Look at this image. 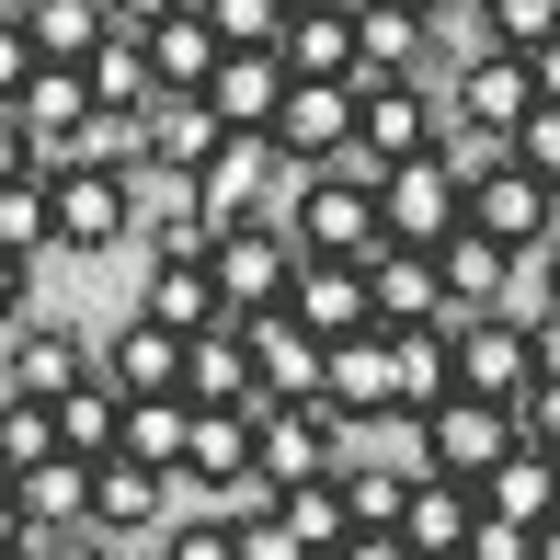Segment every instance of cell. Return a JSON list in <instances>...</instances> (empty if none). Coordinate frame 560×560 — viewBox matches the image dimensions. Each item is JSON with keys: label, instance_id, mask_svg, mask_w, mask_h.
<instances>
[{"label": "cell", "instance_id": "cell-42", "mask_svg": "<svg viewBox=\"0 0 560 560\" xmlns=\"http://www.w3.org/2000/svg\"><path fill=\"white\" fill-rule=\"evenodd\" d=\"M412 12H435V23H457V12H480V0H412Z\"/></svg>", "mask_w": 560, "mask_h": 560}, {"label": "cell", "instance_id": "cell-38", "mask_svg": "<svg viewBox=\"0 0 560 560\" xmlns=\"http://www.w3.org/2000/svg\"><path fill=\"white\" fill-rule=\"evenodd\" d=\"M515 423H526V446H560V377H526Z\"/></svg>", "mask_w": 560, "mask_h": 560}, {"label": "cell", "instance_id": "cell-10", "mask_svg": "<svg viewBox=\"0 0 560 560\" xmlns=\"http://www.w3.org/2000/svg\"><path fill=\"white\" fill-rule=\"evenodd\" d=\"M446 104H457V126H492V138H515V126L538 115V69H526L515 46H480V58L446 69Z\"/></svg>", "mask_w": 560, "mask_h": 560}, {"label": "cell", "instance_id": "cell-8", "mask_svg": "<svg viewBox=\"0 0 560 560\" xmlns=\"http://www.w3.org/2000/svg\"><path fill=\"white\" fill-rule=\"evenodd\" d=\"M526 377H538V332H526L515 310H469L457 320V389L469 400H526Z\"/></svg>", "mask_w": 560, "mask_h": 560}, {"label": "cell", "instance_id": "cell-9", "mask_svg": "<svg viewBox=\"0 0 560 560\" xmlns=\"http://www.w3.org/2000/svg\"><path fill=\"white\" fill-rule=\"evenodd\" d=\"M320 400L366 435V423H400V332L377 320V332H354V343H332V377H320Z\"/></svg>", "mask_w": 560, "mask_h": 560}, {"label": "cell", "instance_id": "cell-13", "mask_svg": "<svg viewBox=\"0 0 560 560\" xmlns=\"http://www.w3.org/2000/svg\"><path fill=\"white\" fill-rule=\"evenodd\" d=\"M104 377L126 400H184V377H195V332H172V320H126V332L104 343Z\"/></svg>", "mask_w": 560, "mask_h": 560}, {"label": "cell", "instance_id": "cell-11", "mask_svg": "<svg viewBox=\"0 0 560 560\" xmlns=\"http://www.w3.org/2000/svg\"><path fill=\"white\" fill-rule=\"evenodd\" d=\"M138 241V195L126 172H58V252L92 264V252H126Z\"/></svg>", "mask_w": 560, "mask_h": 560}, {"label": "cell", "instance_id": "cell-37", "mask_svg": "<svg viewBox=\"0 0 560 560\" xmlns=\"http://www.w3.org/2000/svg\"><path fill=\"white\" fill-rule=\"evenodd\" d=\"M515 161H526V172H549V184H560V104H538V115L515 126Z\"/></svg>", "mask_w": 560, "mask_h": 560}, {"label": "cell", "instance_id": "cell-24", "mask_svg": "<svg viewBox=\"0 0 560 560\" xmlns=\"http://www.w3.org/2000/svg\"><path fill=\"white\" fill-rule=\"evenodd\" d=\"M480 503L515 515V526H549V515H560V446H515L492 480H480Z\"/></svg>", "mask_w": 560, "mask_h": 560}, {"label": "cell", "instance_id": "cell-39", "mask_svg": "<svg viewBox=\"0 0 560 560\" xmlns=\"http://www.w3.org/2000/svg\"><path fill=\"white\" fill-rule=\"evenodd\" d=\"M115 12V35H149V23H172V12H195V0H104Z\"/></svg>", "mask_w": 560, "mask_h": 560}, {"label": "cell", "instance_id": "cell-6", "mask_svg": "<svg viewBox=\"0 0 560 560\" xmlns=\"http://www.w3.org/2000/svg\"><path fill=\"white\" fill-rule=\"evenodd\" d=\"M469 229H492L503 252H549V241H560V184H549V172H526V161L469 172Z\"/></svg>", "mask_w": 560, "mask_h": 560}, {"label": "cell", "instance_id": "cell-19", "mask_svg": "<svg viewBox=\"0 0 560 560\" xmlns=\"http://www.w3.org/2000/svg\"><path fill=\"white\" fill-rule=\"evenodd\" d=\"M264 184H298V161L275 138H229L218 161H207V207H218V229L229 218H264Z\"/></svg>", "mask_w": 560, "mask_h": 560}, {"label": "cell", "instance_id": "cell-20", "mask_svg": "<svg viewBox=\"0 0 560 560\" xmlns=\"http://www.w3.org/2000/svg\"><path fill=\"white\" fill-rule=\"evenodd\" d=\"M229 149V115L207 104V92H161L149 104V161H172V172H207Z\"/></svg>", "mask_w": 560, "mask_h": 560}, {"label": "cell", "instance_id": "cell-18", "mask_svg": "<svg viewBox=\"0 0 560 560\" xmlns=\"http://www.w3.org/2000/svg\"><path fill=\"white\" fill-rule=\"evenodd\" d=\"M469 538H480V480L423 469L412 480V515H400V549H412V560H457Z\"/></svg>", "mask_w": 560, "mask_h": 560}, {"label": "cell", "instance_id": "cell-22", "mask_svg": "<svg viewBox=\"0 0 560 560\" xmlns=\"http://www.w3.org/2000/svg\"><path fill=\"white\" fill-rule=\"evenodd\" d=\"M138 310H149V320H172V332H218V320H241V310H229V287H218L207 264H149Z\"/></svg>", "mask_w": 560, "mask_h": 560}, {"label": "cell", "instance_id": "cell-29", "mask_svg": "<svg viewBox=\"0 0 560 560\" xmlns=\"http://www.w3.org/2000/svg\"><path fill=\"white\" fill-rule=\"evenodd\" d=\"M138 161H149V115H115V104H92L81 138L58 149V172H138Z\"/></svg>", "mask_w": 560, "mask_h": 560}, {"label": "cell", "instance_id": "cell-21", "mask_svg": "<svg viewBox=\"0 0 560 560\" xmlns=\"http://www.w3.org/2000/svg\"><path fill=\"white\" fill-rule=\"evenodd\" d=\"M218 58H229V35L207 23V0H195V12H172V23H149V69H161V92H207Z\"/></svg>", "mask_w": 560, "mask_h": 560}, {"label": "cell", "instance_id": "cell-5", "mask_svg": "<svg viewBox=\"0 0 560 560\" xmlns=\"http://www.w3.org/2000/svg\"><path fill=\"white\" fill-rule=\"evenodd\" d=\"M92 526H104L126 560H161V526H172V469H149V457H92Z\"/></svg>", "mask_w": 560, "mask_h": 560}, {"label": "cell", "instance_id": "cell-23", "mask_svg": "<svg viewBox=\"0 0 560 560\" xmlns=\"http://www.w3.org/2000/svg\"><path fill=\"white\" fill-rule=\"evenodd\" d=\"M435 264H446L457 310H503V298H515V275H526V252H503L492 229H457V241L435 252Z\"/></svg>", "mask_w": 560, "mask_h": 560}, {"label": "cell", "instance_id": "cell-3", "mask_svg": "<svg viewBox=\"0 0 560 560\" xmlns=\"http://www.w3.org/2000/svg\"><path fill=\"white\" fill-rule=\"evenodd\" d=\"M412 435H423V457H412V469H446V480H492L503 457L526 446V423H515V400H469V389H457L446 412H423V423H412Z\"/></svg>", "mask_w": 560, "mask_h": 560}, {"label": "cell", "instance_id": "cell-33", "mask_svg": "<svg viewBox=\"0 0 560 560\" xmlns=\"http://www.w3.org/2000/svg\"><path fill=\"white\" fill-rule=\"evenodd\" d=\"M480 46H515V58L560 46V0H480Z\"/></svg>", "mask_w": 560, "mask_h": 560}, {"label": "cell", "instance_id": "cell-32", "mask_svg": "<svg viewBox=\"0 0 560 560\" xmlns=\"http://www.w3.org/2000/svg\"><path fill=\"white\" fill-rule=\"evenodd\" d=\"M46 457H69V435H58V400H0V469H46Z\"/></svg>", "mask_w": 560, "mask_h": 560}, {"label": "cell", "instance_id": "cell-26", "mask_svg": "<svg viewBox=\"0 0 560 560\" xmlns=\"http://www.w3.org/2000/svg\"><path fill=\"white\" fill-rule=\"evenodd\" d=\"M12 515L23 526H92V457H46V469L12 480Z\"/></svg>", "mask_w": 560, "mask_h": 560}, {"label": "cell", "instance_id": "cell-40", "mask_svg": "<svg viewBox=\"0 0 560 560\" xmlns=\"http://www.w3.org/2000/svg\"><path fill=\"white\" fill-rule=\"evenodd\" d=\"M526 332H538V377H560V310H538Z\"/></svg>", "mask_w": 560, "mask_h": 560}, {"label": "cell", "instance_id": "cell-4", "mask_svg": "<svg viewBox=\"0 0 560 560\" xmlns=\"http://www.w3.org/2000/svg\"><path fill=\"white\" fill-rule=\"evenodd\" d=\"M389 241L412 252H446L457 229H469V172H457V149H423V161H389Z\"/></svg>", "mask_w": 560, "mask_h": 560}, {"label": "cell", "instance_id": "cell-41", "mask_svg": "<svg viewBox=\"0 0 560 560\" xmlns=\"http://www.w3.org/2000/svg\"><path fill=\"white\" fill-rule=\"evenodd\" d=\"M526 69H538V104H560V46H538Z\"/></svg>", "mask_w": 560, "mask_h": 560}, {"label": "cell", "instance_id": "cell-27", "mask_svg": "<svg viewBox=\"0 0 560 560\" xmlns=\"http://www.w3.org/2000/svg\"><path fill=\"white\" fill-rule=\"evenodd\" d=\"M287 69H298V81H354V69H366L354 12H298L287 23Z\"/></svg>", "mask_w": 560, "mask_h": 560}, {"label": "cell", "instance_id": "cell-17", "mask_svg": "<svg viewBox=\"0 0 560 560\" xmlns=\"http://www.w3.org/2000/svg\"><path fill=\"white\" fill-rule=\"evenodd\" d=\"M287 310L310 320L320 343H354V332H377V275L366 264H320V252H310V275H298Z\"/></svg>", "mask_w": 560, "mask_h": 560}, {"label": "cell", "instance_id": "cell-14", "mask_svg": "<svg viewBox=\"0 0 560 560\" xmlns=\"http://www.w3.org/2000/svg\"><path fill=\"white\" fill-rule=\"evenodd\" d=\"M366 275H377V320H389V332H412V320H469V310H457V287H446V264H435V252H412V241L366 252Z\"/></svg>", "mask_w": 560, "mask_h": 560}, {"label": "cell", "instance_id": "cell-7", "mask_svg": "<svg viewBox=\"0 0 560 560\" xmlns=\"http://www.w3.org/2000/svg\"><path fill=\"white\" fill-rule=\"evenodd\" d=\"M81 377H104V343L69 332V320H35V332L0 343V400H69Z\"/></svg>", "mask_w": 560, "mask_h": 560}, {"label": "cell", "instance_id": "cell-2", "mask_svg": "<svg viewBox=\"0 0 560 560\" xmlns=\"http://www.w3.org/2000/svg\"><path fill=\"white\" fill-rule=\"evenodd\" d=\"M207 275L229 287V310H241V320H264V310H287V298H298V275H310V241H298L287 218H229V229H218V252H207Z\"/></svg>", "mask_w": 560, "mask_h": 560}, {"label": "cell", "instance_id": "cell-12", "mask_svg": "<svg viewBox=\"0 0 560 560\" xmlns=\"http://www.w3.org/2000/svg\"><path fill=\"white\" fill-rule=\"evenodd\" d=\"M287 92H298L287 46H229V58H218V81H207V104L229 115V138H275V115H287Z\"/></svg>", "mask_w": 560, "mask_h": 560}, {"label": "cell", "instance_id": "cell-31", "mask_svg": "<svg viewBox=\"0 0 560 560\" xmlns=\"http://www.w3.org/2000/svg\"><path fill=\"white\" fill-rule=\"evenodd\" d=\"M92 104H115V115H149V104H161V69H149V35H115L104 58H92Z\"/></svg>", "mask_w": 560, "mask_h": 560}, {"label": "cell", "instance_id": "cell-30", "mask_svg": "<svg viewBox=\"0 0 560 560\" xmlns=\"http://www.w3.org/2000/svg\"><path fill=\"white\" fill-rule=\"evenodd\" d=\"M184 446H195V400H138L115 457H149V469H172V480H184Z\"/></svg>", "mask_w": 560, "mask_h": 560}, {"label": "cell", "instance_id": "cell-1", "mask_svg": "<svg viewBox=\"0 0 560 560\" xmlns=\"http://www.w3.org/2000/svg\"><path fill=\"white\" fill-rule=\"evenodd\" d=\"M389 161L377 149H343V161H320V172H298L287 184V229L320 252V264H366V252H389Z\"/></svg>", "mask_w": 560, "mask_h": 560}, {"label": "cell", "instance_id": "cell-43", "mask_svg": "<svg viewBox=\"0 0 560 560\" xmlns=\"http://www.w3.org/2000/svg\"><path fill=\"white\" fill-rule=\"evenodd\" d=\"M538 560H560V515H549V526H538Z\"/></svg>", "mask_w": 560, "mask_h": 560}, {"label": "cell", "instance_id": "cell-36", "mask_svg": "<svg viewBox=\"0 0 560 560\" xmlns=\"http://www.w3.org/2000/svg\"><path fill=\"white\" fill-rule=\"evenodd\" d=\"M229 526H241V515H229ZM241 560H320V549L298 538L287 515H252V526H241Z\"/></svg>", "mask_w": 560, "mask_h": 560}, {"label": "cell", "instance_id": "cell-44", "mask_svg": "<svg viewBox=\"0 0 560 560\" xmlns=\"http://www.w3.org/2000/svg\"><path fill=\"white\" fill-rule=\"evenodd\" d=\"M287 12H354V0H287Z\"/></svg>", "mask_w": 560, "mask_h": 560}, {"label": "cell", "instance_id": "cell-25", "mask_svg": "<svg viewBox=\"0 0 560 560\" xmlns=\"http://www.w3.org/2000/svg\"><path fill=\"white\" fill-rule=\"evenodd\" d=\"M343 503H354V526H366V538H400V515H412V457H400V469H389V457H343Z\"/></svg>", "mask_w": 560, "mask_h": 560}, {"label": "cell", "instance_id": "cell-35", "mask_svg": "<svg viewBox=\"0 0 560 560\" xmlns=\"http://www.w3.org/2000/svg\"><path fill=\"white\" fill-rule=\"evenodd\" d=\"M207 23H218L229 46H287L298 12H287V0H207Z\"/></svg>", "mask_w": 560, "mask_h": 560}, {"label": "cell", "instance_id": "cell-15", "mask_svg": "<svg viewBox=\"0 0 560 560\" xmlns=\"http://www.w3.org/2000/svg\"><path fill=\"white\" fill-rule=\"evenodd\" d=\"M275 149H287L298 172L343 161V149H354V81H298L287 115H275Z\"/></svg>", "mask_w": 560, "mask_h": 560}, {"label": "cell", "instance_id": "cell-16", "mask_svg": "<svg viewBox=\"0 0 560 560\" xmlns=\"http://www.w3.org/2000/svg\"><path fill=\"white\" fill-rule=\"evenodd\" d=\"M252 366H264V400H320L332 343H320L298 310H264V320H252Z\"/></svg>", "mask_w": 560, "mask_h": 560}, {"label": "cell", "instance_id": "cell-34", "mask_svg": "<svg viewBox=\"0 0 560 560\" xmlns=\"http://www.w3.org/2000/svg\"><path fill=\"white\" fill-rule=\"evenodd\" d=\"M161 560H241V526H229L218 503H207V515H172L161 526Z\"/></svg>", "mask_w": 560, "mask_h": 560}, {"label": "cell", "instance_id": "cell-28", "mask_svg": "<svg viewBox=\"0 0 560 560\" xmlns=\"http://www.w3.org/2000/svg\"><path fill=\"white\" fill-rule=\"evenodd\" d=\"M126 412H138V400H126L115 377H81V389L58 400V435H69V457H115V446H126Z\"/></svg>", "mask_w": 560, "mask_h": 560}]
</instances>
